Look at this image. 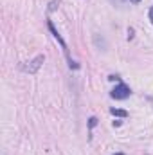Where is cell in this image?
Returning <instances> with one entry per match:
<instances>
[{"instance_id":"obj_1","label":"cell","mask_w":153,"mask_h":155,"mask_svg":"<svg viewBox=\"0 0 153 155\" xmlns=\"http://www.w3.org/2000/svg\"><path fill=\"white\" fill-rule=\"evenodd\" d=\"M47 27H49V31L52 33V36H54V38H56L58 41H60V45H61V49L65 51V56H67V60H69V67H70V69H79V65H77L76 61H72V60H70V56H69V49H67V43L63 41V38H61V35H60V33L56 31V27H54V24H52L50 20L47 22Z\"/></svg>"},{"instance_id":"obj_2","label":"cell","mask_w":153,"mask_h":155,"mask_svg":"<svg viewBox=\"0 0 153 155\" xmlns=\"http://www.w3.org/2000/svg\"><path fill=\"white\" fill-rule=\"evenodd\" d=\"M130 94H132V90H130V87L124 85V83H119L114 90L110 92V96H112L114 99H126V97H130Z\"/></svg>"},{"instance_id":"obj_3","label":"cell","mask_w":153,"mask_h":155,"mask_svg":"<svg viewBox=\"0 0 153 155\" xmlns=\"http://www.w3.org/2000/svg\"><path fill=\"white\" fill-rule=\"evenodd\" d=\"M45 61V56H36L33 61H29V65H22V71L24 72H29V74H34V72H38V69L41 67V63Z\"/></svg>"},{"instance_id":"obj_4","label":"cell","mask_w":153,"mask_h":155,"mask_svg":"<svg viewBox=\"0 0 153 155\" xmlns=\"http://www.w3.org/2000/svg\"><path fill=\"white\" fill-rule=\"evenodd\" d=\"M110 114L117 117H128V112L126 110H121V108H110Z\"/></svg>"},{"instance_id":"obj_5","label":"cell","mask_w":153,"mask_h":155,"mask_svg":"<svg viewBox=\"0 0 153 155\" xmlns=\"http://www.w3.org/2000/svg\"><path fill=\"white\" fill-rule=\"evenodd\" d=\"M58 4H60V0H54V2H50V5H49V11H54Z\"/></svg>"},{"instance_id":"obj_6","label":"cell","mask_w":153,"mask_h":155,"mask_svg":"<svg viewBox=\"0 0 153 155\" xmlns=\"http://www.w3.org/2000/svg\"><path fill=\"white\" fill-rule=\"evenodd\" d=\"M96 124H97V119H96V117H90V123H88V126H90V128H94Z\"/></svg>"},{"instance_id":"obj_7","label":"cell","mask_w":153,"mask_h":155,"mask_svg":"<svg viewBox=\"0 0 153 155\" xmlns=\"http://www.w3.org/2000/svg\"><path fill=\"white\" fill-rule=\"evenodd\" d=\"M133 38V29H128V40Z\"/></svg>"},{"instance_id":"obj_8","label":"cell","mask_w":153,"mask_h":155,"mask_svg":"<svg viewBox=\"0 0 153 155\" xmlns=\"http://www.w3.org/2000/svg\"><path fill=\"white\" fill-rule=\"evenodd\" d=\"M150 20H151V24H153V5L150 7Z\"/></svg>"},{"instance_id":"obj_9","label":"cell","mask_w":153,"mask_h":155,"mask_svg":"<svg viewBox=\"0 0 153 155\" xmlns=\"http://www.w3.org/2000/svg\"><path fill=\"white\" fill-rule=\"evenodd\" d=\"M130 2H132V4H139L141 0H130Z\"/></svg>"},{"instance_id":"obj_10","label":"cell","mask_w":153,"mask_h":155,"mask_svg":"<svg viewBox=\"0 0 153 155\" xmlns=\"http://www.w3.org/2000/svg\"><path fill=\"white\" fill-rule=\"evenodd\" d=\"M115 155H124V153H115Z\"/></svg>"}]
</instances>
